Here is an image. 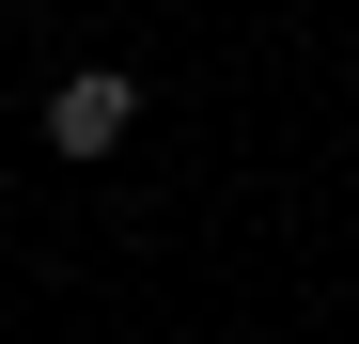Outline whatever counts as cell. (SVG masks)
<instances>
[{
    "instance_id": "obj_1",
    "label": "cell",
    "mask_w": 359,
    "mask_h": 344,
    "mask_svg": "<svg viewBox=\"0 0 359 344\" xmlns=\"http://www.w3.org/2000/svg\"><path fill=\"white\" fill-rule=\"evenodd\" d=\"M126 126H141V79H109V63H79L63 94H47V157H126Z\"/></svg>"
}]
</instances>
